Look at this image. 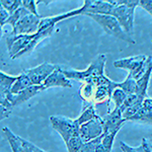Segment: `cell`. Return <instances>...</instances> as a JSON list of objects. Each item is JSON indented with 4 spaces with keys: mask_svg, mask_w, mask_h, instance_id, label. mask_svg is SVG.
Returning a JSON list of instances; mask_svg holds the SVG:
<instances>
[{
    "mask_svg": "<svg viewBox=\"0 0 152 152\" xmlns=\"http://www.w3.org/2000/svg\"><path fill=\"white\" fill-rule=\"evenodd\" d=\"M95 88H96V86L94 85V82H90V81L82 82L81 86H80V89H79V95L83 102H92Z\"/></svg>",
    "mask_w": 152,
    "mask_h": 152,
    "instance_id": "cell-20",
    "label": "cell"
},
{
    "mask_svg": "<svg viewBox=\"0 0 152 152\" xmlns=\"http://www.w3.org/2000/svg\"><path fill=\"white\" fill-rule=\"evenodd\" d=\"M44 86L43 85H31V87L26 88V89L23 90L18 94H10L8 97L4 99H7L8 102H11V104L13 107H16V105H19L21 104H24L26 102H28V99H31V97H34L35 95H37L39 92L43 91Z\"/></svg>",
    "mask_w": 152,
    "mask_h": 152,
    "instance_id": "cell-13",
    "label": "cell"
},
{
    "mask_svg": "<svg viewBox=\"0 0 152 152\" xmlns=\"http://www.w3.org/2000/svg\"><path fill=\"white\" fill-rule=\"evenodd\" d=\"M43 86L44 89H48L50 87H72V83L65 76L62 68L60 66H56V69L46 79Z\"/></svg>",
    "mask_w": 152,
    "mask_h": 152,
    "instance_id": "cell-11",
    "label": "cell"
},
{
    "mask_svg": "<svg viewBox=\"0 0 152 152\" xmlns=\"http://www.w3.org/2000/svg\"><path fill=\"white\" fill-rule=\"evenodd\" d=\"M28 13L29 12L26 10L24 7H23V6L19 7L15 12H13L12 14H10L8 20L6 21V24H10V26H12V28H13L14 26H16V23H18L23 18H24L26 15H28Z\"/></svg>",
    "mask_w": 152,
    "mask_h": 152,
    "instance_id": "cell-23",
    "label": "cell"
},
{
    "mask_svg": "<svg viewBox=\"0 0 152 152\" xmlns=\"http://www.w3.org/2000/svg\"><path fill=\"white\" fill-rule=\"evenodd\" d=\"M86 16L92 18L95 23H97L104 28V31L110 36H113L115 38L119 39V40L126 42L127 44H131L134 45L136 42L132 36L128 35L126 31H124L119 21L113 15H104V14H87Z\"/></svg>",
    "mask_w": 152,
    "mask_h": 152,
    "instance_id": "cell-2",
    "label": "cell"
},
{
    "mask_svg": "<svg viewBox=\"0 0 152 152\" xmlns=\"http://www.w3.org/2000/svg\"><path fill=\"white\" fill-rule=\"evenodd\" d=\"M41 2H46V1H43V0H38V1H35V0H23V7H24L29 13L37 16H40V14L38 13L37 5L39 3H41Z\"/></svg>",
    "mask_w": 152,
    "mask_h": 152,
    "instance_id": "cell-26",
    "label": "cell"
},
{
    "mask_svg": "<svg viewBox=\"0 0 152 152\" xmlns=\"http://www.w3.org/2000/svg\"><path fill=\"white\" fill-rule=\"evenodd\" d=\"M94 152H107V150H105L104 149V147L102 145V143L99 144V146L96 147V148H95V150H94Z\"/></svg>",
    "mask_w": 152,
    "mask_h": 152,
    "instance_id": "cell-36",
    "label": "cell"
},
{
    "mask_svg": "<svg viewBox=\"0 0 152 152\" xmlns=\"http://www.w3.org/2000/svg\"><path fill=\"white\" fill-rule=\"evenodd\" d=\"M134 13L135 8H131L124 4L115 6L112 12V15L119 21L124 31L130 36H132L134 31Z\"/></svg>",
    "mask_w": 152,
    "mask_h": 152,
    "instance_id": "cell-5",
    "label": "cell"
},
{
    "mask_svg": "<svg viewBox=\"0 0 152 152\" xmlns=\"http://www.w3.org/2000/svg\"><path fill=\"white\" fill-rule=\"evenodd\" d=\"M148 56L146 55H137V56H131V57H127L123 59H119L114 62V66L116 68L120 69H126L130 73L135 72L138 70L142 65L145 63Z\"/></svg>",
    "mask_w": 152,
    "mask_h": 152,
    "instance_id": "cell-12",
    "label": "cell"
},
{
    "mask_svg": "<svg viewBox=\"0 0 152 152\" xmlns=\"http://www.w3.org/2000/svg\"><path fill=\"white\" fill-rule=\"evenodd\" d=\"M151 43H152V41H151Z\"/></svg>",
    "mask_w": 152,
    "mask_h": 152,
    "instance_id": "cell-37",
    "label": "cell"
},
{
    "mask_svg": "<svg viewBox=\"0 0 152 152\" xmlns=\"http://www.w3.org/2000/svg\"><path fill=\"white\" fill-rule=\"evenodd\" d=\"M141 145L143 146L144 150H145L146 152H152V143L148 140V139H146V138L142 139Z\"/></svg>",
    "mask_w": 152,
    "mask_h": 152,
    "instance_id": "cell-34",
    "label": "cell"
},
{
    "mask_svg": "<svg viewBox=\"0 0 152 152\" xmlns=\"http://www.w3.org/2000/svg\"><path fill=\"white\" fill-rule=\"evenodd\" d=\"M152 16V0H140V5Z\"/></svg>",
    "mask_w": 152,
    "mask_h": 152,
    "instance_id": "cell-33",
    "label": "cell"
},
{
    "mask_svg": "<svg viewBox=\"0 0 152 152\" xmlns=\"http://www.w3.org/2000/svg\"><path fill=\"white\" fill-rule=\"evenodd\" d=\"M19 138H20V141H21V144H23L24 152H46L45 150L41 149L40 147L35 145V144L29 142L28 140H26V139L21 138V137H19Z\"/></svg>",
    "mask_w": 152,
    "mask_h": 152,
    "instance_id": "cell-29",
    "label": "cell"
},
{
    "mask_svg": "<svg viewBox=\"0 0 152 152\" xmlns=\"http://www.w3.org/2000/svg\"><path fill=\"white\" fill-rule=\"evenodd\" d=\"M142 107H143L144 109H146V110H148V111L152 112V97L147 96L146 99L143 100Z\"/></svg>",
    "mask_w": 152,
    "mask_h": 152,
    "instance_id": "cell-35",
    "label": "cell"
},
{
    "mask_svg": "<svg viewBox=\"0 0 152 152\" xmlns=\"http://www.w3.org/2000/svg\"><path fill=\"white\" fill-rule=\"evenodd\" d=\"M35 35V34H34ZM34 35H19V36H7L5 39L9 57L14 59L19 53L26 50L34 39Z\"/></svg>",
    "mask_w": 152,
    "mask_h": 152,
    "instance_id": "cell-7",
    "label": "cell"
},
{
    "mask_svg": "<svg viewBox=\"0 0 152 152\" xmlns=\"http://www.w3.org/2000/svg\"><path fill=\"white\" fill-rule=\"evenodd\" d=\"M117 134L118 133H111V134L104 135V138H102V145L104 147V149L107 152L112 151L113 146H114V141H115V138H116Z\"/></svg>",
    "mask_w": 152,
    "mask_h": 152,
    "instance_id": "cell-28",
    "label": "cell"
},
{
    "mask_svg": "<svg viewBox=\"0 0 152 152\" xmlns=\"http://www.w3.org/2000/svg\"><path fill=\"white\" fill-rule=\"evenodd\" d=\"M114 5L111 0H84L83 5L80 8L74 9L64 13L65 18H69L75 15H87V14H104L112 15Z\"/></svg>",
    "mask_w": 152,
    "mask_h": 152,
    "instance_id": "cell-3",
    "label": "cell"
},
{
    "mask_svg": "<svg viewBox=\"0 0 152 152\" xmlns=\"http://www.w3.org/2000/svg\"><path fill=\"white\" fill-rule=\"evenodd\" d=\"M119 88H121L122 90L127 95L131 94H136L137 92V83L136 80L132 77V75L128 74L127 78L122 82H119Z\"/></svg>",
    "mask_w": 152,
    "mask_h": 152,
    "instance_id": "cell-22",
    "label": "cell"
},
{
    "mask_svg": "<svg viewBox=\"0 0 152 152\" xmlns=\"http://www.w3.org/2000/svg\"><path fill=\"white\" fill-rule=\"evenodd\" d=\"M31 85H34V84H33V82H31V78L23 71V72L18 76L16 81L14 82L13 86H12V89H11V94H18L20 91H23V90L31 87Z\"/></svg>",
    "mask_w": 152,
    "mask_h": 152,
    "instance_id": "cell-19",
    "label": "cell"
},
{
    "mask_svg": "<svg viewBox=\"0 0 152 152\" xmlns=\"http://www.w3.org/2000/svg\"><path fill=\"white\" fill-rule=\"evenodd\" d=\"M142 107L141 104H135L133 107H127L126 110H124L123 112H122V116L126 121H130V119L131 118H133L135 115H136V113L139 111V109Z\"/></svg>",
    "mask_w": 152,
    "mask_h": 152,
    "instance_id": "cell-30",
    "label": "cell"
},
{
    "mask_svg": "<svg viewBox=\"0 0 152 152\" xmlns=\"http://www.w3.org/2000/svg\"><path fill=\"white\" fill-rule=\"evenodd\" d=\"M80 138L83 143H86L91 140L99 138L104 135V122L102 118L92 120V121L85 123L80 126Z\"/></svg>",
    "mask_w": 152,
    "mask_h": 152,
    "instance_id": "cell-8",
    "label": "cell"
},
{
    "mask_svg": "<svg viewBox=\"0 0 152 152\" xmlns=\"http://www.w3.org/2000/svg\"><path fill=\"white\" fill-rule=\"evenodd\" d=\"M151 74H152V67L147 71L145 74L142 76L140 79L136 80V83H137L136 94L138 95V97L142 100V102L147 97V89H148L149 80H150Z\"/></svg>",
    "mask_w": 152,
    "mask_h": 152,
    "instance_id": "cell-17",
    "label": "cell"
},
{
    "mask_svg": "<svg viewBox=\"0 0 152 152\" xmlns=\"http://www.w3.org/2000/svg\"><path fill=\"white\" fill-rule=\"evenodd\" d=\"M126 99H127V94H125L121 88L115 89L112 94V100L115 104V109H121Z\"/></svg>",
    "mask_w": 152,
    "mask_h": 152,
    "instance_id": "cell-25",
    "label": "cell"
},
{
    "mask_svg": "<svg viewBox=\"0 0 152 152\" xmlns=\"http://www.w3.org/2000/svg\"><path fill=\"white\" fill-rule=\"evenodd\" d=\"M2 131H3V134L5 136L6 140L8 141L12 152H24L19 136L14 134L8 127H3Z\"/></svg>",
    "mask_w": 152,
    "mask_h": 152,
    "instance_id": "cell-16",
    "label": "cell"
},
{
    "mask_svg": "<svg viewBox=\"0 0 152 152\" xmlns=\"http://www.w3.org/2000/svg\"><path fill=\"white\" fill-rule=\"evenodd\" d=\"M107 56L99 54L95 57L85 70L63 69V72L68 79H75L82 82H92L96 77L104 75V67Z\"/></svg>",
    "mask_w": 152,
    "mask_h": 152,
    "instance_id": "cell-1",
    "label": "cell"
},
{
    "mask_svg": "<svg viewBox=\"0 0 152 152\" xmlns=\"http://www.w3.org/2000/svg\"><path fill=\"white\" fill-rule=\"evenodd\" d=\"M18 79V76H11L3 71L0 72V99H6L11 94V89L14 82Z\"/></svg>",
    "mask_w": 152,
    "mask_h": 152,
    "instance_id": "cell-15",
    "label": "cell"
},
{
    "mask_svg": "<svg viewBox=\"0 0 152 152\" xmlns=\"http://www.w3.org/2000/svg\"><path fill=\"white\" fill-rule=\"evenodd\" d=\"M112 94L113 91L107 87H96L94 91V99H92V104H107L109 107L110 100H112Z\"/></svg>",
    "mask_w": 152,
    "mask_h": 152,
    "instance_id": "cell-18",
    "label": "cell"
},
{
    "mask_svg": "<svg viewBox=\"0 0 152 152\" xmlns=\"http://www.w3.org/2000/svg\"><path fill=\"white\" fill-rule=\"evenodd\" d=\"M9 16H10L9 12L2 6H0V26H1V28H3L6 24V21L8 20Z\"/></svg>",
    "mask_w": 152,
    "mask_h": 152,
    "instance_id": "cell-32",
    "label": "cell"
},
{
    "mask_svg": "<svg viewBox=\"0 0 152 152\" xmlns=\"http://www.w3.org/2000/svg\"><path fill=\"white\" fill-rule=\"evenodd\" d=\"M94 105L95 104H94L92 102H82V110H81V112H80V115L78 116L77 119H76L80 126L92 121V120L100 118L99 115L96 114Z\"/></svg>",
    "mask_w": 152,
    "mask_h": 152,
    "instance_id": "cell-14",
    "label": "cell"
},
{
    "mask_svg": "<svg viewBox=\"0 0 152 152\" xmlns=\"http://www.w3.org/2000/svg\"><path fill=\"white\" fill-rule=\"evenodd\" d=\"M104 135H102V136L96 139H94V140L86 142V143H83V145L81 147V151L80 152H94L95 148L102 143V138H104Z\"/></svg>",
    "mask_w": 152,
    "mask_h": 152,
    "instance_id": "cell-27",
    "label": "cell"
},
{
    "mask_svg": "<svg viewBox=\"0 0 152 152\" xmlns=\"http://www.w3.org/2000/svg\"><path fill=\"white\" fill-rule=\"evenodd\" d=\"M50 122L53 129L60 134L65 144L71 139L80 137V125L76 119L73 120L65 116H51Z\"/></svg>",
    "mask_w": 152,
    "mask_h": 152,
    "instance_id": "cell-4",
    "label": "cell"
},
{
    "mask_svg": "<svg viewBox=\"0 0 152 152\" xmlns=\"http://www.w3.org/2000/svg\"><path fill=\"white\" fill-rule=\"evenodd\" d=\"M120 147H121V150L123 152H146L144 150L143 146L140 145L138 147H131L129 146L128 144H126L124 141H121L120 142Z\"/></svg>",
    "mask_w": 152,
    "mask_h": 152,
    "instance_id": "cell-31",
    "label": "cell"
},
{
    "mask_svg": "<svg viewBox=\"0 0 152 152\" xmlns=\"http://www.w3.org/2000/svg\"><path fill=\"white\" fill-rule=\"evenodd\" d=\"M42 16H37L31 13H28L23 18L16 23V26L12 28L11 36H19V35H34L38 31L39 26H40Z\"/></svg>",
    "mask_w": 152,
    "mask_h": 152,
    "instance_id": "cell-6",
    "label": "cell"
},
{
    "mask_svg": "<svg viewBox=\"0 0 152 152\" xmlns=\"http://www.w3.org/2000/svg\"><path fill=\"white\" fill-rule=\"evenodd\" d=\"M56 66L52 63H43L38 65L37 67L24 69L23 72L31 78L34 85H43L46 79L52 74V72L56 69Z\"/></svg>",
    "mask_w": 152,
    "mask_h": 152,
    "instance_id": "cell-9",
    "label": "cell"
},
{
    "mask_svg": "<svg viewBox=\"0 0 152 152\" xmlns=\"http://www.w3.org/2000/svg\"><path fill=\"white\" fill-rule=\"evenodd\" d=\"M102 122H104V133L111 134L118 133L126 120L122 116L121 110L114 109L112 112L107 113L105 116L102 117Z\"/></svg>",
    "mask_w": 152,
    "mask_h": 152,
    "instance_id": "cell-10",
    "label": "cell"
},
{
    "mask_svg": "<svg viewBox=\"0 0 152 152\" xmlns=\"http://www.w3.org/2000/svg\"><path fill=\"white\" fill-rule=\"evenodd\" d=\"M130 121L146 125H152V112L141 107L139 111L136 113V115L130 119Z\"/></svg>",
    "mask_w": 152,
    "mask_h": 152,
    "instance_id": "cell-21",
    "label": "cell"
},
{
    "mask_svg": "<svg viewBox=\"0 0 152 152\" xmlns=\"http://www.w3.org/2000/svg\"><path fill=\"white\" fill-rule=\"evenodd\" d=\"M0 4L4 9H6L9 12V14H12L18 10L19 7L23 6V0H1Z\"/></svg>",
    "mask_w": 152,
    "mask_h": 152,
    "instance_id": "cell-24",
    "label": "cell"
}]
</instances>
